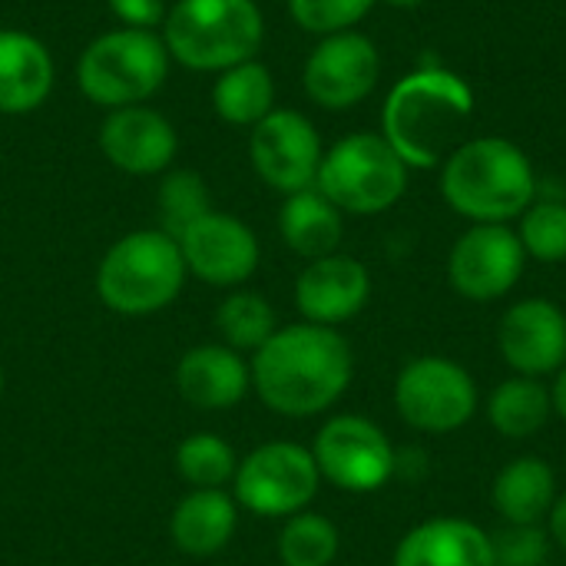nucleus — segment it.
<instances>
[{"mask_svg": "<svg viewBox=\"0 0 566 566\" xmlns=\"http://www.w3.org/2000/svg\"><path fill=\"white\" fill-rule=\"evenodd\" d=\"M252 388L282 418H315L328 411L352 381L348 342L328 325H285L252 355Z\"/></svg>", "mask_w": 566, "mask_h": 566, "instance_id": "nucleus-1", "label": "nucleus"}, {"mask_svg": "<svg viewBox=\"0 0 566 566\" xmlns=\"http://www.w3.org/2000/svg\"><path fill=\"white\" fill-rule=\"evenodd\" d=\"M471 113L474 90L468 80L431 60L391 86L381 106V136L408 169H434L454 149L451 143Z\"/></svg>", "mask_w": 566, "mask_h": 566, "instance_id": "nucleus-2", "label": "nucleus"}, {"mask_svg": "<svg viewBox=\"0 0 566 566\" xmlns=\"http://www.w3.org/2000/svg\"><path fill=\"white\" fill-rule=\"evenodd\" d=\"M541 182L531 156L504 136H478L441 163L444 202L471 222H511L537 199Z\"/></svg>", "mask_w": 566, "mask_h": 566, "instance_id": "nucleus-3", "label": "nucleus"}, {"mask_svg": "<svg viewBox=\"0 0 566 566\" xmlns=\"http://www.w3.org/2000/svg\"><path fill=\"white\" fill-rule=\"evenodd\" d=\"M265 20L255 0H176L163 20L169 60L199 73H222L255 60Z\"/></svg>", "mask_w": 566, "mask_h": 566, "instance_id": "nucleus-4", "label": "nucleus"}, {"mask_svg": "<svg viewBox=\"0 0 566 566\" xmlns=\"http://www.w3.org/2000/svg\"><path fill=\"white\" fill-rule=\"evenodd\" d=\"M186 275L179 242L163 229H139L103 255L96 295L116 315H153L179 298Z\"/></svg>", "mask_w": 566, "mask_h": 566, "instance_id": "nucleus-5", "label": "nucleus"}, {"mask_svg": "<svg viewBox=\"0 0 566 566\" xmlns=\"http://www.w3.org/2000/svg\"><path fill=\"white\" fill-rule=\"evenodd\" d=\"M169 73V50L156 30L119 27L96 36L80 63L76 83L83 96L103 109H123L146 103Z\"/></svg>", "mask_w": 566, "mask_h": 566, "instance_id": "nucleus-6", "label": "nucleus"}, {"mask_svg": "<svg viewBox=\"0 0 566 566\" xmlns=\"http://www.w3.org/2000/svg\"><path fill=\"white\" fill-rule=\"evenodd\" d=\"M315 189L342 212L378 216L405 196L408 166L381 133H352L322 156Z\"/></svg>", "mask_w": 566, "mask_h": 566, "instance_id": "nucleus-7", "label": "nucleus"}, {"mask_svg": "<svg viewBox=\"0 0 566 566\" xmlns=\"http://www.w3.org/2000/svg\"><path fill=\"white\" fill-rule=\"evenodd\" d=\"M318 484L322 474L308 448L292 441H269L239 461L232 497L255 517H292L315 501Z\"/></svg>", "mask_w": 566, "mask_h": 566, "instance_id": "nucleus-8", "label": "nucleus"}, {"mask_svg": "<svg viewBox=\"0 0 566 566\" xmlns=\"http://www.w3.org/2000/svg\"><path fill=\"white\" fill-rule=\"evenodd\" d=\"M395 405L405 424L428 434H451L474 418L478 385L458 361L421 355L401 368L395 381Z\"/></svg>", "mask_w": 566, "mask_h": 566, "instance_id": "nucleus-9", "label": "nucleus"}, {"mask_svg": "<svg viewBox=\"0 0 566 566\" xmlns=\"http://www.w3.org/2000/svg\"><path fill=\"white\" fill-rule=\"evenodd\" d=\"M312 458L322 481L348 494H371L395 478V448L378 424L358 415L332 418L315 444Z\"/></svg>", "mask_w": 566, "mask_h": 566, "instance_id": "nucleus-10", "label": "nucleus"}, {"mask_svg": "<svg viewBox=\"0 0 566 566\" xmlns=\"http://www.w3.org/2000/svg\"><path fill=\"white\" fill-rule=\"evenodd\" d=\"M381 76V53L371 36L358 30L328 33L308 53L302 83L312 103L342 113L365 103Z\"/></svg>", "mask_w": 566, "mask_h": 566, "instance_id": "nucleus-11", "label": "nucleus"}, {"mask_svg": "<svg viewBox=\"0 0 566 566\" xmlns=\"http://www.w3.org/2000/svg\"><path fill=\"white\" fill-rule=\"evenodd\" d=\"M249 156L262 182L292 196L312 189L322 166V136L298 109H272L252 126Z\"/></svg>", "mask_w": 566, "mask_h": 566, "instance_id": "nucleus-12", "label": "nucleus"}, {"mask_svg": "<svg viewBox=\"0 0 566 566\" xmlns=\"http://www.w3.org/2000/svg\"><path fill=\"white\" fill-rule=\"evenodd\" d=\"M527 252L504 222H474L448 255L451 289L471 302L504 298L524 275Z\"/></svg>", "mask_w": 566, "mask_h": 566, "instance_id": "nucleus-13", "label": "nucleus"}, {"mask_svg": "<svg viewBox=\"0 0 566 566\" xmlns=\"http://www.w3.org/2000/svg\"><path fill=\"white\" fill-rule=\"evenodd\" d=\"M176 242L186 259V272L206 285L232 289L259 269L255 232L229 212L212 209L209 216L192 222Z\"/></svg>", "mask_w": 566, "mask_h": 566, "instance_id": "nucleus-14", "label": "nucleus"}, {"mask_svg": "<svg viewBox=\"0 0 566 566\" xmlns=\"http://www.w3.org/2000/svg\"><path fill=\"white\" fill-rule=\"evenodd\" d=\"M501 355L527 378L560 371L566 361V312L547 298H524L501 318Z\"/></svg>", "mask_w": 566, "mask_h": 566, "instance_id": "nucleus-15", "label": "nucleus"}, {"mask_svg": "<svg viewBox=\"0 0 566 566\" xmlns=\"http://www.w3.org/2000/svg\"><path fill=\"white\" fill-rule=\"evenodd\" d=\"M99 149L116 169L129 176H156L176 159L179 139L159 109L139 103L106 113L99 123Z\"/></svg>", "mask_w": 566, "mask_h": 566, "instance_id": "nucleus-16", "label": "nucleus"}, {"mask_svg": "<svg viewBox=\"0 0 566 566\" xmlns=\"http://www.w3.org/2000/svg\"><path fill=\"white\" fill-rule=\"evenodd\" d=\"M371 298V275L368 269L342 252L315 259L295 282V305L312 325H342L355 318Z\"/></svg>", "mask_w": 566, "mask_h": 566, "instance_id": "nucleus-17", "label": "nucleus"}, {"mask_svg": "<svg viewBox=\"0 0 566 566\" xmlns=\"http://www.w3.org/2000/svg\"><path fill=\"white\" fill-rule=\"evenodd\" d=\"M252 388V368L229 345H196L176 365V391L199 411H229Z\"/></svg>", "mask_w": 566, "mask_h": 566, "instance_id": "nucleus-18", "label": "nucleus"}, {"mask_svg": "<svg viewBox=\"0 0 566 566\" xmlns=\"http://www.w3.org/2000/svg\"><path fill=\"white\" fill-rule=\"evenodd\" d=\"M395 566H494L491 537L461 517L424 521L395 551Z\"/></svg>", "mask_w": 566, "mask_h": 566, "instance_id": "nucleus-19", "label": "nucleus"}, {"mask_svg": "<svg viewBox=\"0 0 566 566\" xmlns=\"http://www.w3.org/2000/svg\"><path fill=\"white\" fill-rule=\"evenodd\" d=\"M53 90V56L50 50L23 33L0 30V113L20 116L46 103Z\"/></svg>", "mask_w": 566, "mask_h": 566, "instance_id": "nucleus-20", "label": "nucleus"}, {"mask_svg": "<svg viewBox=\"0 0 566 566\" xmlns=\"http://www.w3.org/2000/svg\"><path fill=\"white\" fill-rule=\"evenodd\" d=\"M239 527V504L226 491H189L169 521L172 544L189 557H212L229 547Z\"/></svg>", "mask_w": 566, "mask_h": 566, "instance_id": "nucleus-21", "label": "nucleus"}, {"mask_svg": "<svg viewBox=\"0 0 566 566\" xmlns=\"http://www.w3.org/2000/svg\"><path fill=\"white\" fill-rule=\"evenodd\" d=\"M279 232L295 255L315 262L338 252L345 235V212L312 186L285 196L279 212Z\"/></svg>", "mask_w": 566, "mask_h": 566, "instance_id": "nucleus-22", "label": "nucleus"}, {"mask_svg": "<svg viewBox=\"0 0 566 566\" xmlns=\"http://www.w3.org/2000/svg\"><path fill=\"white\" fill-rule=\"evenodd\" d=\"M494 507L507 524H541L557 501V478L541 458L511 461L494 481Z\"/></svg>", "mask_w": 566, "mask_h": 566, "instance_id": "nucleus-23", "label": "nucleus"}, {"mask_svg": "<svg viewBox=\"0 0 566 566\" xmlns=\"http://www.w3.org/2000/svg\"><path fill=\"white\" fill-rule=\"evenodd\" d=\"M216 113L232 126H255L275 109V80L265 63L245 60L219 73L212 86Z\"/></svg>", "mask_w": 566, "mask_h": 566, "instance_id": "nucleus-24", "label": "nucleus"}, {"mask_svg": "<svg viewBox=\"0 0 566 566\" xmlns=\"http://www.w3.org/2000/svg\"><path fill=\"white\" fill-rule=\"evenodd\" d=\"M488 418L504 438H514V441L531 438L551 418V391L537 378L514 375L494 388L491 405H488Z\"/></svg>", "mask_w": 566, "mask_h": 566, "instance_id": "nucleus-25", "label": "nucleus"}, {"mask_svg": "<svg viewBox=\"0 0 566 566\" xmlns=\"http://www.w3.org/2000/svg\"><path fill=\"white\" fill-rule=\"evenodd\" d=\"M239 468V458L229 441L219 434L199 431L176 448V474L192 488V491H222L232 484Z\"/></svg>", "mask_w": 566, "mask_h": 566, "instance_id": "nucleus-26", "label": "nucleus"}, {"mask_svg": "<svg viewBox=\"0 0 566 566\" xmlns=\"http://www.w3.org/2000/svg\"><path fill=\"white\" fill-rule=\"evenodd\" d=\"M219 335L235 352H259L275 332V308L259 292H232L216 312Z\"/></svg>", "mask_w": 566, "mask_h": 566, "instance_id": "nucleus-27", "label": "nucleus"}, {"mask_svg": "<svg viewBox=\"0 0 566 566\" xmlns=\"http://www.w3.org/2000/svg\"><path fill=\"white\" fill-rule=\"evenodd\" d=\"M279 557L285 566H332L338 557V527L312 511L292 514L279 534Z\"/></svg>", "mask_w": 566, "mask_h": 566, "instance_id": "nucleus-28", "label": "nucleus"}, {"mask_svg": "<svg viewBox=\"0 0 566 566\" xmlns=\"http://www.w3.org/2000/svg\"><path fill=\"white\" fill-rule=\"evenodd\" d=\"M156 206H159V222H163L159 229L169 232L172 239H179L192 222H199L202 216L212 212V196L199 172L176 169L159 182Z\"/></svg>", "mask_w": 566, "mask_h": 566, "instance_id": "nucleus-29", "label": "nucleus"}, {"mask_svg": "<svg viewBox=\"0 0 566 566\" xmlns=\"http://www.w3.org/2000/svg\"><path fill=\"white\" fill-rule=\"evenodd\" d=\"M517 239L527 259L537 262H564L566 259V202L554 196H537L517 226Z\"/></svg>", "mask_w": 566, "mask_h": 566, "instance_id": "nucleus-30", "label": "nucleus"}, {"mask_svg": "<svg viewBox=\"0 0 566 566\" xmlns=\"http://www.w3.org/2000/svg\"><path fill=\"white\" fill-rule=\"evenodd\" d=\"M375 3L378 0H289V13L302 30L328 36L355 30V23H361Z\"/></svg>", "mask_w": 566, "mask_h": 566, "instance_id": "nucleus-31", "label": "nucleus"}, {"mask_svg": "<svg viewBox=\"0 0 566 566\" xmlns=\"http://www.w3.org/2000/svg\"><path fill=\"white\" fill-rule=\"evenodd\" d=\"M494 566H544L551 554V534L541 524H507L491 537Z\"/></svg>", "mask_w": 566, "mask_h": 566, "instance_id": "nucleus-32", "label": "nucleus"}, {"mask_svg": "<svg viewBox=\"0 0 566 566\" xmlns=\"http://www.w3.org/2000/svg\"><path fill=\"white\" fill-rule=\"evenodd\" d=\"M116 20L133 30H156L166 20V0H106Z\"/></svg>", "mask_w": 566, "mask_h": 566, "instance_id": "nucleus-33", "label": "nucleus"}, {"mask_svg": "<svg viewBox=\"0 0 566 566\" xmlns=\"http://www.w3.org/2000/svg\"><path fill=\"white\" fill-rule=\"evenodd\" d=\"M551 537L566 551V494L554 501L551 507Z\"/></svg>", "mask_w": 566, "mask_h": 566, "instance_id": "nucleus-34", "label": "nucleus"}, {"mask_svg": "<svg viewBox=\"0 0 566 566\" xmlns=\"http://www.w3.org/2000/svg\"><path fill=\"white\" fill-rule=\"evenodd\" d=\"M551 391V411L557 415V418H564L566 421V365L557 371V378H554V388H547Z\"/></svg>", "mask_w": 566, "mask_h": 566, "instance_id": "nucleus-35", "label": "nucleus"}, {"mask_svg": "<svg viewBox=\"0 0 566 566\" xmlns=\"http://www.w3.org/2000/svg\"><path fill=\"white\" fill-rule=\"evenodd\" d=\"M388 7H398V10H415V7H421L424 0H385Z\"/></svg>", "mask_w": 566, "mask_h": 566, "instance_id": "nucleus-36", "label": "nucleus"}, {"mask_svg": "<svg viewBox=\"0 0 566 566\" xmlns=\"http://www.w3.org/2000/svg\"><path fill=\"white\" fill-rule=\"evenodd\" d=\"M0 395H3V365H0Z\"/></svg>", "mask_w": 566, "mask_h": 566, "instance_id": "nucleus-37", "label": "nucleus"}]
</instances>
